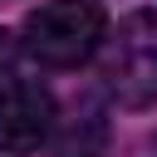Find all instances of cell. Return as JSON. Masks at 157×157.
Here are the masks:
<instances>
[{"instance_id":"1","label":"cell","mask_w":157,"mask_h":157,"mask_svg":"<svg viewBox=\"0 0 157 157\" xmlns=\"http://www.w3.org/2000/svg\"><path fill=\"white\" fill-rule=\"evenodd\" d=\"M103 29H108V20L93 0H49V5L25 15L20 39H25V54L34 64L74 69L103 44Z\"/></svg>"},{"instance_id":"2","label":"cell","mask_w":157,"mask_h":157,"mask_svg":"<svg viewBox=\"0 0 157 157\" xmlns=\"http://www.w3.org/2000/svg\"><path fill=\"white\" fill-rule=\"evenodd\" d=\"M103 83L123 108L157 103V10L128 15L103 39Z\"/></svg>"},{"instance_id":"3","label":"cell","mask_w":157,"mask_h":157,"mask_svg":"<svg viewBox=\"0 0 157 157\" xmlns=\"http://www.w3.org/2000/svg\"><path fill=\"white\" fill-rule=\"evenodd\" d=\"M54 128V93L34 78H5L0 83V152H34Z\"/></svg>"},{"instance_id":"4","label":"cell","mask_w":157,"mask_h":157,"mask_svg":"<svg viewBox=\"0 0 157 157\" xmlns=\"http://www.w3.org/2000/svg\"><path fill=\"white\" fill-rule=\"evenodd\" d=\"M5 59H10V44H5V34H0V83L10 78V74H5Z\"/></svg>"}]
</instances>
